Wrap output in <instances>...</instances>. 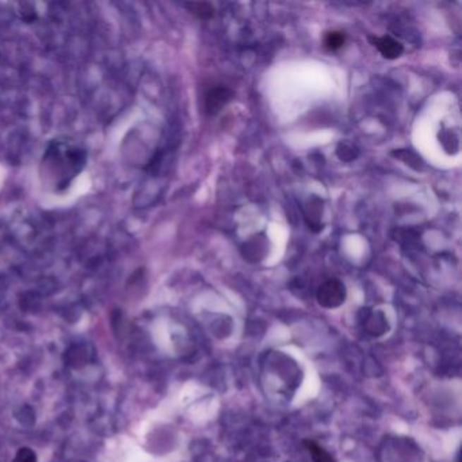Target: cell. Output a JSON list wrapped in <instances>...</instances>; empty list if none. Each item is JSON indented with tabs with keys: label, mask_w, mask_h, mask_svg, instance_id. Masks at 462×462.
Segmentation results:
<instances>
[{
	"label": "cell",
	"mask_w": 462,
	"mask_h": 462,
	"mask_svg": "<svg viewBox=\"0 0 462 462\" xmlns=\"http://www.w3.org/2000/svg\"><path fill=\"white\" fill-rule=\"evenodd\" d=\"M346 286L339 279H328L317 289V303L327 309L341 307L346 301Z\"/></svg>",
	"instance_id": "1"
},
{
	"label": "cell",
	"mask_w": 462,
	"mask_h": 462,
	"mask_svg": "<svg viewBox=\"0 0 462 462\" xmlns=\"http://www.w3.org/2000/svg\"><path fill=\"white\" fill-rule=\"evenodd\" d=\"M233 97V92L225 87L212 88L205 97V111L209 116H214L221 111L224 106Z\"/></svg>",
	"instance_id": "2"
},
{
	"label": "cell",
	"mask_w": 462,
	"mask_h": 462,
	"mask_svg": "<svg viewBox=\"0 0 462 462\" xmlns=\"http://www.w3.org/2000/svg\"><path fill=\"white\" fill-rule=\"evenodd\" d=\"M370 41L373 42V45L376 47L378 51L382 54V57H385L388 60L399 59L404 51V47L389 35L370 38Z\"/></svg>",
	"instance_id": "3"
},
{
	"label": "cell",
	"mask_w": 462,
	"mask_h": 462,
	"mask_svg": "<svg viewBox=\"0 0 462 462\" xmlns=\"http://www.w3.org/2000/svg\"><path fill=\"white\" fill-rule=\"evenodd\" d=\"M304 446L307 447L313 462H336L327 450H324L322 446L317 445L316 442L307 439V441H304Z\"/></svg>",
	"instance_id": "4"
},
{
	"label": "cell",
	"mask_w": 462,
	"mask_h": 462,
	"mask_svg": "<svg viewBox=\"0 0 462 462\" xmlns=\"http://www.w3.org/2000/svg\"><path fill=\"white\" fill-rule=\"evenodd\" d=\"M186 7L201 19H209L214 16V8L210 3H188Z\"/></svg>",
	"instance_id": "5"
},
{
	"label": "cell",
	"mask_w": 462,
	"mask_h": 462,
	"mask_svg": "<svg viewBox=\"0 0 462 462\" xmlns=\"http://www.w3.org/2000/svg\"><path fill=\"white\" fill-rule=\"evenodd\" d=\"M344 41H346V37L342 32H329L328 35H325V48L329 51H338L342 48Z\"/></svg>",
	"instance_id": "6"
},
{
	"label": "cell",
	"mask_w": 462,
	"mask_h": 462,
	"mask_svg": "<svg viewBox=\"0 0 462 462\" xmlns=\"http://www.w3.org/2000/svg\"><path fill=\"white\" fill-rule=\"evenodd\" d=\"M336 152H338L339 159L343 160V162H351V160H354V159L357 157V154H358L357 150H355L354 147L347 145V144L339 145V148H338Z\"/></svg>",
	"instance_id": "7"
},
{
	"label": "cell",
	"mask_w": 462,
	"mask_h": 462,
	"mask_svg": "<svg viewBox=\"0 0 462 462\" xmlns=\"http://www.w3.org/2000/svg\"><path fill=\"white\" fill-rule=\"evenodd\" d=\"M14 462H37V457H35L33 450H30L28 447H23V449H20L18 451Z\"/></svg>",
	"instance_id": "8"
}]
</instances>
